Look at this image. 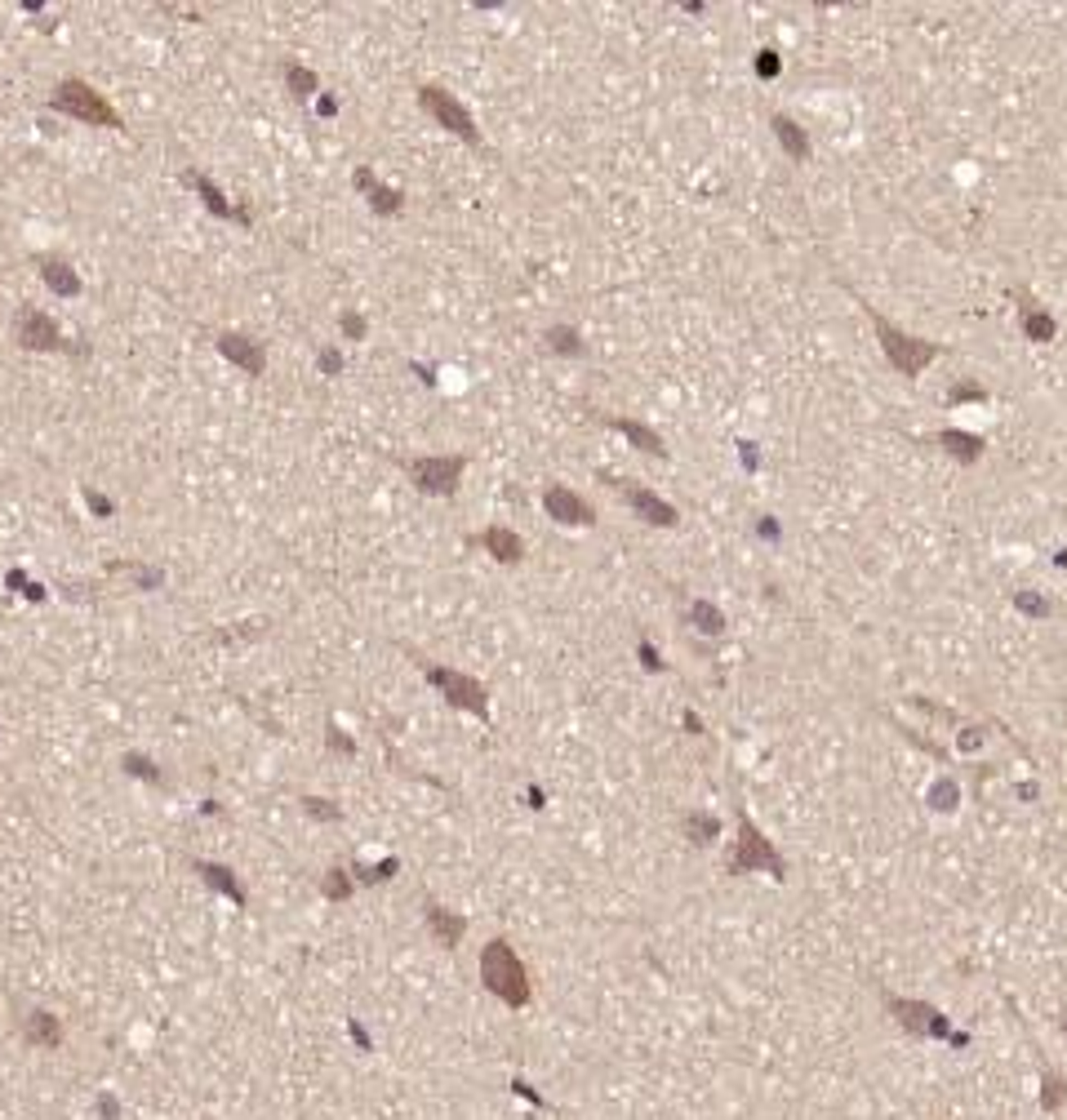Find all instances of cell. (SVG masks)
<instances>
[{"mask_svg":"<svg viewBox=\"0 0 1067 1120\" xmlns=\"http://www.w3.org/2000/svg\"><path fill=\"white\" fill-rule=\"evenodd\" d=\"M85 507L98 516V521H107V516H116V503L107 498V494H98V490H85Z\"/></svg>","mask_w":1067,"mask_h":1120,"instance_id":"ffe728a7","label":"cell"},{"mask_svg":"<svg viewBox=\"0 0 1067 1120\" xmlns=\"http://www.w3.org/2000/svg\"><path fill=\"white\" fill-rule=\"evenodd\" d=\"M307 810H311L316 818H333V814H338V810H333V805H325V801H307Z\"/></svg>","mask_w":1067,"mask_h":1120,"instance_id":"d4e9b609","label":"cell"},{"mask_svg":"<svg viewBox=\"0 0 1067 1120\" xmlns=\"http://www.w3.org/2000/svg\"><path fill=\"white\" fill-rule=\"evenodd\" d=\"M481 547H485L494 560H503V565H516V560L525 556V543H521L507 525H490V529L481 534Z\"/></svg>","mask_w":1067,"mask_h":1120,"instance_id":"7c38bea8","label":"cell"},{"mask_svg":"<svg viewBox=\"0 0 1067 1120\" xmlns=\"http://www.w3.org/2000/svg\"><path fill=\"white\" fill-rule=\"evenodd\" d=\"M10 587H14V591H23L27 600H45V591H41V587H36L23 569H14V574H10Z\"/></svg>","mask_w":1067,"mask_h":1120,"instance_id":"44dd1931","label":"cell"},{"mask_svg":"<svg viewBox=\"0 0 1067 1120\" xmlns=\"http://www.w3.org/2000/svg\"><path fill=\"white\" fill-rule=\"evenodd\" d=\"M218 356H227L236 369H245V373H249V379H258V373L267 369V351H263V342H258V338H249V333H240V329L218 333Z\"/></svg>","mask_w":1067,"mask_h":1120,"instance_id":"8992f818","label":"cell"},{"mask_svg":"<svg viewBox=\"0 0 1067 1120\" xmlns=\"http://www.w3.org/2000/svg\"><path fill=\"white\" fill-rule=\"evenodd\" d=\"M41 280H45L59 298H76V294L85 289V280L76 276V267L63 262V258H41Z\"/></svg>","mask_w":1067,"mask_h":1120,"instance_id":"8fae6325","label":"cell"},{"mask_svg":"<svg viewBox=\"0 0 1067 1120\" xmlns=\"http://www.w3.org/2000/svg\"><path fill=\"white\" fill-rule=\"evenodd\" d=\"M481 969H485V983L507 996V1000H525V974L516 965V956L507 952V943H490L485 956H481Z\"/></svg>","mask_w":1067,"mask_h":1120,"instance_id":"5b68a950","label":"cell"},{"mask_svg":"<svg viewBox=\"0 0 1067 1120\" xmlns=\"http://www.w3.org/2000/svg\"><path fill=\"white\" fill-rule=\"evenodd\" d=\"M351 183H356V192H365V200H370V209L374 214H383V218H392V214H401L405 209V192H396V187H388L370 165H361L351 174Z\"/></svg>","mask_w":1067,"mask_h":1120,"instance_id":"52a82bcc","label":"cell"},{"mask_svg":"<svg viewBox=\"0 0 1067 1120\" xmlns=\"http://www.w3.org/2000/svg\"><path fill=\"white\" fill-rule=\"evenodd\" d=\"M338 329H342V338H356V342H361V338L370 333V320H365L361 311H342V316H338Z\"/></svg>","mask_w":1067,"mask_h":1120,"instance_id":"e0dca14e","label":"cell"},{"mask_svg":"<svg viewBox=\"0 0 1067 1120\" xmlns=\"http://www.w3.org/2000/svg\"><path fill=\"white\" fill-rule=\"evenodd\" d=\"M627 503L645 516V521H654V525H676V512L663 503V498H654V494H645V490H627Z\"/></svg>","mask_w":1067,"mask_h":1120,"instance_id":"4fadbf2b","label":"cell"},{"mask_svg":"<svg viewBox=\"0 0 1067 1120\" xmlns=\"http://www.w3.org/2000/svg\"><path fill=\"white\" fill-rule=\"evenodd\" d=\"M547 347H552V351H561V356H578V351H583V342H578V333H574L569 325L547 329Z\"/></svg>","mask_w":1067,"mask_h":1120,"instance_id":"9a60e30c","label":"cell"},{"mask_svg":"<svg viewBox=\"0 0 1067 1120\" xmlns=\"http://www.w3.org/2000/svg\"><path fill=\"white\" fill-rule=\"evenodd\" d=\"M325 894H329V898H342V894H347V876H338V872H333V876L325 881Z\"/></svg>","mask_w":1067,"mask_h":1120,"instance_id":"cb8c5ba5","label":"cell"},{"mask_svg":"<svg viewBox=\"0 0 1067 1120\" xmlns=\"http://www.w3.org/2000/svg\"><path fill=\"white\" fill-rule=\"evenodd\" d=\"M129 569L138 574V587H147V591L165 583V569H156V565H129Z\"/></svg>","mask_w":1067,"mask_h":1120,"instance_id":"603a6c76","label":"cell"},{"mask_svg":"<svg viewBox=\"0 0 1067 1120\" xmlns=\"http://www.w3.org/2000/svg\"><path fill=\"white\" fill-rule=\"evenodd\" d=\"M183 183H187V187L200 196V205H205L214 218H236L240 227H249V209L231 205V200H227V196H223V192H218V187H214L205 174H196V169H183Z\"/></svg>","mask_w":1067,"mask_h":1120,"instance_id":"ba28073f","label":"cell"},{"mask_svg":"<svg viewBox=\"0 0 1067 1120\" xmlns=\"http://www.w3.org/2000/svg\"><path fill=\"white\" fill-rule=\"evenodd\" d=\"M14 338H19V347H27V351H63V347H72V342L63 338L59 320L45 316L41 307H23V311H19Z\"/></svg>","mask_w":1067,"mask_h":1120,"instance_id":"277c9868","label":"cell"},{"mask_svg":"<svg viewBox=\"0 0 1067 1120\" xmlns=\"http://www.w3.org/2000/svg\"><path fill=\"white\" fill-rule=\"evenodd\" d=\"M50 107L54 112H63V116H72V121H85V125H103V129H121V116H116V107L98 94V90H90L85 81H59L54 85V94H50Z\"/></svg>","mask_w":1067,"mask_h":1120,"instance_id":"6da1fadb","label":"cell"},{"mask_svg":"<svg viewBox=\"0 0 1067 1120\" xmlns=\"http://www.w3.org/2000/svg\"><path fill=\"white\" fill-rule=\"evenodd\" d=\"M410 369H414V373H419V379H423V383H428V388H432V383H436V373H432V369H423V364H410Z\"/></svg>","mask_w":1067,"mask_h":1120,"instance_id":"4316f807","label":"cell"},{"mask_svg":"<svg viewBox=\"0 0 1067 1120\" xmlns=\"http://www.w3.org/2000/svg\"><path fill=\"white\" fill-rule=\"evenodd\" d=\"M285 85H289V94H294V98H311V94L320 90L316 72H311V67H302V63H285Z\"/></svg>","mask_w":1067,"mask_h":1120,"instance_id":"5bb4252c","label":"cell"},{"mask_svg":"<svg viewBox=\"0 0 1067 1120\" xmlns=\"http://www.w3.org/2000/svg\"><path fill=\"white\" fill-rule=\"evenodd\" d=\"M419 103H423V112L436 121V125H445L450 134H459L463 143H481V134H476V125H472V112L450 94V90H441V85H423L419 90Z\"/></svg>","mask_w":1067,"mask_h":1120,"instance_id":"3957f363","label":"cell"},{"mask_svg":"<svg viewBox=\"0 0 1067 1120\" xmlns=\"http://www.w3.org/2000/svg\"><path fill=\"white\" fill-rule=\"evenodd\" d=\"M432 925H436V934H441L445 943H459V934H463V920H459V916H445V912H436V907H432Z\"/></svg>","mask_w":1067,"mask_h":1120,"instance_id":"d6986e66","label":"cell"},{"mask_svg":"<svg viewBox=\"0 0 1067 1120\" xmlns=\"http://www.w3.org/2000/svg\"><path fill=\"white\" fill-rule=\"evenodd\" d=\"M316 369L325 373V379H338V373H342V351L338 347H320L316 351Z\"/></svg>","mask_w":1067,"mask_h":1120,"instance_id":"ac0fdd59","label":"cell"},{"mask_svg":"<svg viewBox=\"0 0 1067 1120\" xmlns=\"http://www.w3.org/2000/svg\"><path fill=\"white\" fill-rule=\"evenodd\" d=\"M405 472L423 494H454L467 472V458L463 454H428V458H410Z\"/></svg>","mask_w":1067,"mask_h":1120,"instance_id":"7a4b0ae2","label":"cell"},{"mask_svg":"<svg viewBox=\"0 0 1067 1120\" xmlns=\"http://www.w3.org/2000/svg\"><path fill=\"white\" fill-rule=\"evenodd\" d=\"M316 112H320V116H333V112H338V98H329V94H325V98L316 103Z\"/></svg>","mask_w":1067,"mask_h":1120,"instance_id":"484cf974","label":"cell"},{"mask_svg":"<svg viewBox=\"0 0 1067 1120\" xmlns=\"http://www.w3.org/2000/svg\"><path fill=\"white\" fill-rule=\"evenodd\" d=\"M614 427H618L623 436H632L640 450H649V454H663V445H658V436H654L649 427H640V423H623V419H614Z\"/></svg>","mask_w":1067,"mask_h":1120,"instance_id":"2e32d148","label":"cell"},{"mask_svg":"<svg viewBox=\"0 0 1067 1120\" xmlns=\"http://www.w3.org/2000/svg\"><path fill=\"white\" fill-rule=\"evenodd\" d=\"M428 676H432V685H441L454 702H463V707H472V711H485V689H481L476 680H467V676H459V671H441V667H432Z\"/></svg>","mask_w":1067,"mask_h":1120,"instance_id":"30bf717a","label":"cell"},{"mask_svg":"<svg viewBox=\"0 0 1067 1120\" xmlns=\"http://www.w3.org/2000/svg\"><path fill=\"white\" fill-rule=\"evenodd\" d=\"M543 507H547V516L552 521H561V525H592V507L574 494V490H565V485H552L547 494H543Z\"/></svg>","mask_w":1067,"mask_h":1120,"instance_id":"9c48e42d","label":"cell"},{"mask_svg":"<svg viewBox=\"0 0 1067 1120\" xmlns=\"http://www.w3.org/2000/svg\"><path fill=\"white\" fill-rule=\"evenodd\" d=\"M200 872H205V876H209V881H214L218 889H227L231 898H240V885H236V881H231V876L223 872V867H209V863H200Z\"/></svg>","mask_w":1067,"mask_h":1120,"instance_id":"7402d4cb","label":"cell"}]
</instances>
